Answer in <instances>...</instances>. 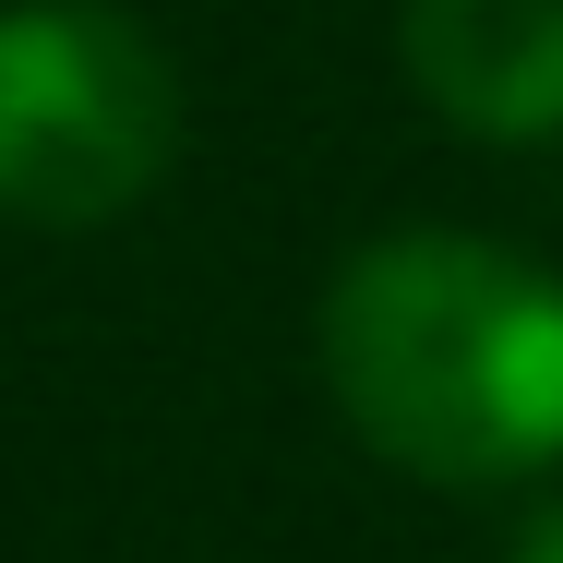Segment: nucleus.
Instances as JSON below:
<instances>
[{
	"label": "nucleus",
	"instance_id": "f257e3e1",
	"mask_svg": "<svg viewBox=\"0 0 563 563\" xmlns=\"http://www.w3.org/2000/svg\"><path fill=\"white\" fill-rule=\"evenodd\" d=\"M324 384L347 432L432 492L540 479L563 467V276L467 228L372 240L324 288Z\"/></svg>",
	"mask_w": 563,
	"mask_h": 563
},
{
	"label": "nucleus",
	"instance_id": "f03ea898",
	"mask_svg": "<svg viewBox=\"0 0 563 563\" xmlns=\"http://www.w3.org/2000/svg\"><path fill=\"white\" fill-rule=\"evenodd\" d=\"M180 156V73L109 0L0 12V217L97 228L132 217Z\"/></svg>",
	"mask_w": 563,
	"mask_h": 563
},
{
	"label": "nucleus",
	"instance_id": "7ed1b4c3",
	"mask_svg": "<svg viewBox=\"0 0 563 563\" xmlns=\"http://www.w3.org/2000/svg\"><path fill=\"white\" fill-rule=\"evenodd\" d=\"M396 60L420 85V109L479 144L563 132V0H408Z\"/></svg>",
	"mask_w": 563,
	"mask_h": 563
},
{
	"label": "nucleus",
	"instance_id": "20e7f679",
	"mask_svg": "<svg viewBox=\"0 0 563 563\" xmlns=\"http://www.w3.org/2000/svg\"><path fill=\"white\" fill-rule=\"evenodd\" d=\"M516 563H563V492L528 516V528H516Z\"/></svg>",
	"mask_w": 563,
	"mask_h": 563
}]
</instances>
